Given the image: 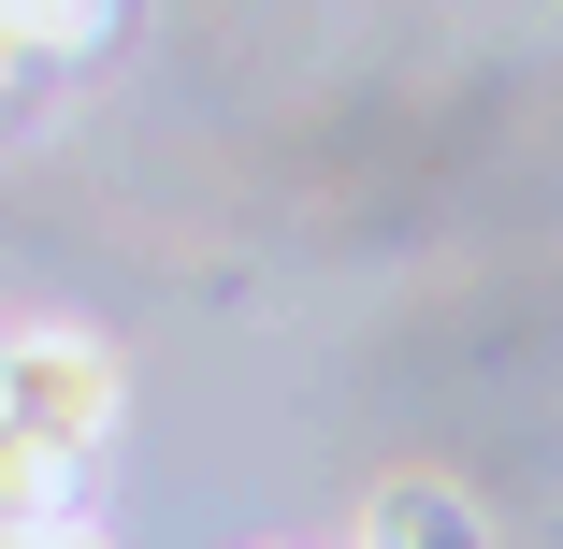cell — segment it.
<instances>
[{"mask_svg":"<svg viewBox=\"0 0 563 549\" xmlns=\"http://www.w3.org/2000/svg\"><path fill=\"white\" fill-rule=\"evenodd\" d=\"M131 376L101 333H73V318H30V333H0V433H30L44 463H87L101 433H117Z\"/></svg>","mask_w":563,"mask_h":549,"instance_id":"1","label":"cell"},{"mask_svg":"<svg viewBox=\"0 0 563 549\" xmlns=\"http://www.w3.org/2000/svg\"><path fill=\"white\" fill-rule=\"evenodd\" d=\"M362 549H492V520H477V492H448V477H390L362 506Z\"/></svg>","mask_w":563,"mask_h":549,"instance_id":"2","label":"cell"},{"mask_svg":"<svg viewBox=\"0 0 563 549\" xmlns=\"http://www.w3.org/2000/svg\"><path fill=\"white\" fill-rule=\"evenodd\" d=\"M101 30H117V0H0V44L15 58H87Z\"/></svg>","mask_w":563,"mask_h":549,"instance_id":"3","label":"cell"},{"mask_svg":"<svg viewBox=\"0 0 563 549\" xmlns=\"http://www.w3.org/2000/svg\"><path fill=\"white\" fill-rule=\"evenodd\" d=\"M73 506V463H44L30 433H0V535H30V520H58Z\"/></svg>","mask_w":563,"mask_h":549,"instance_id":"4","label":"cell"},{"mask_svg":"<svg viewBox=\"0 0 563 549\" xmlns=\"http://www.w3.org/2000/svg\"><path fill=\"white\" fill-rule=\"evenodd\" d=\"M0 549H101V535H73V520H30V535H0Z\"/></svg>","mask_w":563,"mask_h":549,"instance_id":"5","label":"cell"},{"mask_svg":"<svg viewBox=\"0 0 563 549\" xmlns=\"http://www.w3.org/2000/svg\"><path fill=\"white\" fill-rule=\"evenodd\" d=\"M0 87H15V44H0Z\"/></svg>","mask_w":563,"mask_h":549,"instance_id":"6","label":"cell"}]
</instances>
